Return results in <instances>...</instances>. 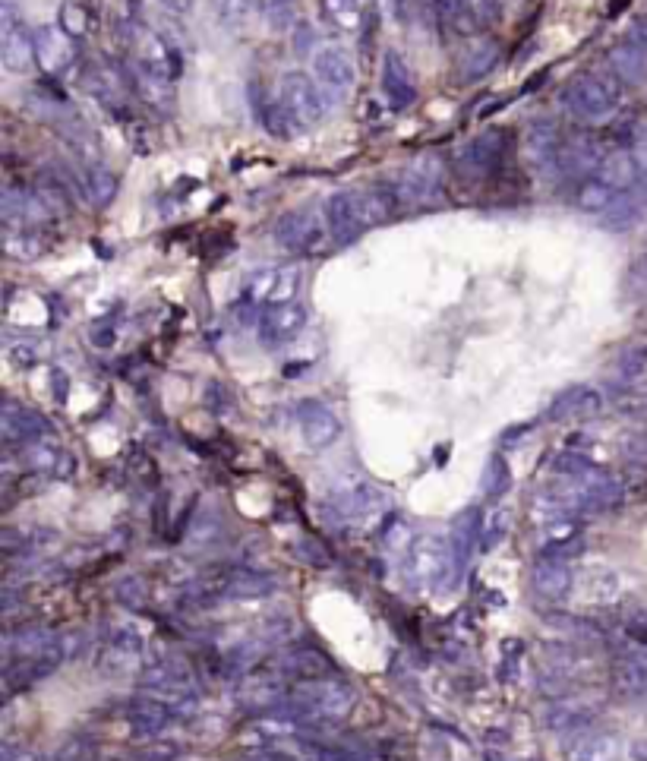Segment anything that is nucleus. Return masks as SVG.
<instances>
[{
    "instance_id": "obj_52",
    "label": "nucleus",
    "mask_w": 647,
    "mask_h": 761,
    "mask_svg": "<svg viewBox=\"0 0 647 761\" xmlns=\"http://www.w3.org/2000/svg\"><path fill=\"white\" fill-rule=\"evenodd\" d=\"M294 42H297V54H307V51H313V42H316V29L307 23V19H300V23L294 26Z\"/></svg>"
},
{
    "instance_id": "obj_54",
    "label": "nucleus",
    "mask_w": 647,
    "mask_h": 761,
    "mask_svg": "<svg viewBox=\"0 0 647 761\" xmlns=\"http://www.w3.org/2000/svg\"><path fill=\"white\" fill-rule=\"evenodd\" d=\"M158 4L165 7L168 13H174V16H184V13H190V10H193L196 0H158Z\"/></svg>"
},
{
    "instance_id": "obj_17",
    "label": "nucleus",
    "mask_w": 647,
    "mask_h": 761,
    "mask_svg": "<svg viewBox=\"0 0 647 761\" xmlns=\"http://www.w3.org/2000/svg\"><path fill=\"white\" fill-rule=\"evenodd\" d=\"M382 95H386L389 105L398 111L411 108L417 98V83L398 51H386V57H382Z\"/></svg>"
},
{
    "instance_id": "obj_50",
    "label": "nucleus",
    "mask_w": 647,
    "mask_h": 761,
    "mask_svg": "<svg viewBox=\"0 0 647 761\" xmlns=\"http://www.w3.org/2000/svg\"><path fill=\"white\" fill-rule=\"evenodd\" d=\"M622 455L629 458L632 465H647V433H632V436H625V443H622Z\"/></svg>"
},
{
    "instance_id": "obj_33",
    "label": "nucleus",
    "mask_w": 647,
    "mask_h": 761,
    "mask_svg": "<svg viewBox=\"0 0 647 761\" xmlns=\"http://www.w3.org/2000/svg\"><path fill=\"white\" fill-rule=\"evenodd\" d=\"M499 57H502L499 42H493V38H483V42H477V45H471L468 51H464V57H461V79H464V83H477L480 76H487V73L496 70Z\"/></svg>"
},
{
    "instance_id": "obj_35",
    "label": "nucleus",
    "mask_w": 647,
    "mask_h": 761,
    "mask_svg": "<svg viewBox=\"0 0 647 761\" xmlns=\"http://www.w3.org/2000/svg\"><path fill=\"white\" fill-rule=\"evenodd\" d=\"M35 45H38V64L45 70H64L73 60V45L57 29H38Z\"/></svg>"
},
{
    "instance_id": "obj_1",
    "label": "nucleus",
    "mask_w": 647,
    "mask_h": 761,
    "mask_svg": "<svg viewBox=\"0 0 647 761\" xmlns=\"http://www.w3.org/2000/svg\"><path fill=\"white\" fill-rule=\"evenodd\" d=\"M357 692L345 679H310L288 692L285 714L288 720H303V724H338L354 711Z\"/></svg>"
},
{
    "instance_id": "obj_20",
    "label": "nucleus",
    "mask_w": 647,
    "mask_h": 761,
    "mask_svg": "<svg viewBox=\"0 0 647 761\" xmlns=\"http://www.w3.org/2000/svg\"><path fill=\"white\" fill-rule=\"evenodd\" d=\"M606 64L610 73L619 79L622 86H644L647 83V48L641 42H619L606 54Z\"/></svg>"
},
{
    "instance_id": "obj_11",
    "label": "nucleus",
    "mask_w": 647,
    "mask_h": 761,
    "mask_svg": "<svg viewBox=\"0 0 647 761\" xmlns=\"http://www.w3.org/2000/svg\"><path fill=\"white\" fill-rule=\"evenodd\" d=\"M0 60H4V70L16 73V76L35 70V64H38L35 35L16 19V10L10 0L0 7Z\"/></svg>"
},
{
    "instance_id": "obj_23",
    "label": "nucleus",
    "mask_w": 647,
    "mask_h": 761,
    "mask_svg": "<svg viewBox=\"0 0 647 761\" xmlns=\"http://www.w3.org/2000/svg\"><path fill=\"white\" fill-rule=\"evenodd\" d=\"M559 149H562V136L553 120H537V124H531L528 133H524V152H528L531 162L543 171L559 165Z\"/></svg>"
},
{
    "instance_id": "obj_34",
    "label": "nucleus",
    "mask_w": 647,
    "mask_h": 761,
    "mask_svg": "<svg viewBox=\"0 0 647 761\" xmlns=\"http://www.w3.org/2000/svg\"><path fill=\"white\" fill-rule=\"evenodd\" d=\"M584 553V534L572 525H550L547 537L540 544V556H550V559H575Z\"/></svg>"
},
{
    "instance_id": "obj_16",
    "label": "nucleus",
    "mask_w": 647,
    "mask_h": 761,
    "mask_svg": "<svg viewBox=\"0 0 647 761\" xmlns=\"http://www.w3.org/2000/svg\"><path fill=\"white\" fill-rule=\"evenodd\" d=\"M0 430H4L7 443L32 446V443H42L51 427L38 411H32L26 405H16V402H7L4 414H0Z\"/></svg>"
},
{
    "instance_id": "obj_57",
    "label": "nucleus",
    "mask_w": 647,
    "mask_h": 761,
    "mask_svg": "<svg viewBox=\"0 0 647 761\" xmlns=\"http://www.w3.org/2000/svg\"><path fill=\"white\" fill-rule=\"evenodd\" d=\"M468 4H474V7H483V4H487V0H468Z\"/></svg>"
},
{
    "instance_id": "obj_46",
    "label": "nucleus",
    "mask_w": 647,
    "mask_h": 761,
    "mask_svg": "<svg viewBox=\"0 0 647 761\" xmlns=\"http://www.w3.org/2000/svg\"><path fill=\"white\" fill-rule=\"evenodd\" d=\"M622 294L629 300H647V253L638 256L622 278Z\"/></svg>"
},
{
    "instance_id": "obj_39",
    "label": "nucleus",
    "mask_w": 647,
    "mask_h": 761,
    "mask_svg": "<svg viewBox=\"0 0 647 761\" xmlns=\"http://www.w3.org/2000/svg\"><path fill=\"white\" fill-rule=\"evenodd\" d=\"M4 250L10 259H19V263H32L45 253V240L38 237L32 228H7L4 234Z\"/></svg>"
},
{
    "instance_id": "obj_47",
    "label": "nucleus",
    "mask_w": 647,
    "mask_h": 761,
    "mask_svg": "<svg viewBox=\"0 0 647 761\" xmlns=\"http://www.w3.org/2000/svg\"><path fill=\"white\" fill-rule=\"evenodd\" d=\"M60 29H64L70 38H83L86 32H89V16H86V10L79 7V4H64L60 7Z\"/></svg>"
},
{
    "instance_id": "obj_2",
    "label": "nucleus",
    "mask_w": 647,
    "mask_h": 761,
    "mask_svg": "<svg viewBox=\"0 0 647 761\" xmlns=\"http://www.w3.org/2000/svg\"><path fill=\"white\" fill-rule=\"evenodd\" d=\"M565 105L578 120H588V124H600V120H610L619 105H622V92H619V79L610 73H581L575 76L569 89H565Z\"/></svg>"
},
{
    "instance_id": "obj_3",
    "label": "nucleus",
    "mask_w": 647,
    "mask_h": 761,
    "mask_svg": "<svg viewBox=\"0 0 647 761\" xmlns=\"http://www.w3.org/2000/svg\"><path fill=\"white\" fill-rule=\"evenodd\" d=\"M313 83L322 95V105L341 108L357 86L354 57L345 48H335V45L316 48L313 51Z\"/></svg>"
},
{
    "instance_id": "obj_30",
    "label": "nucleus",
    "mask_w": 647,
    "mask_h": 761,
    "mask_svg": "<svg viewBox=\"0 0 647 761\" xmlns=\"http://www.w3.org/2000/svg\"><path fill=\"white\" fill-rule=\"evenodd\" d=\"M600 411V395L588 386H572L553 398V405L547 408L550 420H572V417H591Z\"/></svg>"
},
{
    "instance_id": "obj_13",
    "label": "nucleus",
    "mask_w": 647,
    "mask_h": 761,
    "mask_svg": "<svg viewBox=\"0 0 647 761\" xmlns=\"http://www.w3.org/2000/svg\"><path fill=\"white\" fill-rule=\"evenodd\" d=\"M285 679L288 676L281 673L278 667H259V670L247 673V679L240 683L237 695H240V702H244L250 711H272V708L288 702Z\"/></svg>"
},
{
    "instance_id": "obj_43",
    "label": "nucleus",
    "mask_w": 647,
    "mask_h": 761,
    "mask_svg": "<svg viewBox=\"0 0 647 761\" xmlns=\"http://www.w3.org/2000/svg\"><path fill=\"white\" fill-rule=\"evenodd\" d=\"M553 471L565 480H575V484H581V480H591L594 474H600V468L591 462L588 455L581 452H559L553 458Z\"/></svg>"
},
{
    "instance_id": "obj_9",
    "label": "nucleus",
    "mask_w": 647,
    "mask_h": 761,
    "mask_svg": "<svg viewBox=\"0 0 647 761\" xmlns=\"http://www.w3.org/2000/svg\"><path fill=\"white\" fill-rule=\"evenodd\" d=\"M202 597L215 600H256L275 591V578L256 569H215L209 578H202Z\"/></svg>"
},
{
    "instance_id": "obj_15",
    "label": "nucleus",
    "mask_w": 647,
    "mask_h": 761,
    "mask_svg": "<svg viewBox=\"0 0 647 761\" xmlns=\"http://www.w3.org/2000/svg\"><path fill=\"white\" fill-rule=\"evenodd\" d=\"M300 433H303V439H307L310 449H329L341 436V420L326 402H319V398H303L300 402Z\"/></svg>"
},
{
    "instance_id": "obj_37",
    "label": "nucleus",
    "mask_w": 647,
    "mask_h": 761,
    "mask_svg": "<svg viewBox=\"0 0 647 761\" xmlns=\"http://www.w3.org/2000/svg\"><path fill=\"white\" fill-rule=\"evenodd\" d=\"M433 7H436L442 23L452 26L458 35H474L480 29L477 7L468 4V0H433Z\"/></svg>"
},
{
    "instance_id": "obj_6",
    "label": "nucleus",
    "mask_w": 647,
    "mask_h": 761,
    "mask_svg": "<svg viewBox=\"0 0 647 761\" xmlns=\"http://www.w3.org/2000/svg\"><path fill=\"white\" fill-rule=\"evenodd\" d=\"M278 102L285 108L291 127L297 130H313L319 127L322 114H326V105H322V95L313 83V76L291 70L278 79Z\"/></svg>"
},
{
    "instance_id": "obj_10",
    "label": "nucleus",
    "mask_w": 647,
    "mask_h": 761,
    "mask_svg": "<svg viewBox=\"0 0 647 761\" xmlns=\"http://www.w3.org/2000/svg\"><path fill=\"white\" fill-rule=\"evenodd\" d=\"M300 291V272L297 266H266L247 275L244 282V297L250 304L259 307H281V304H294V297Z\"/></svg>"
},
{
    "instance_id": "obj_49",
    "label": "nucleus",
    "mask_w": 647,
    "mask_h": 761,
    "mask_svg": "<svg viewBox=\"0 0 647 761\" xmlns=\"http://www.w3.org/2000/svg\"><path fill=\"white\" fill-rule=\"evenodd\" d=\"M505 528H509V515L505 512H493L487 522H483V550H490V547H496L499 540H502V534H505Z\"/></svg>"
},
{
    "instance_id": "obj_28",
    "label": "nucleus",
    "mask_w": 647,
    "mask_h": 761,
    "mask_svg": "<svg viewBox=\"0 0 647 761\" xmlns=\"http://www.w3.org/2000/svg\"><path fill=\"white\" fill-rule=\"evenodd\" d=\"M139 686L149 689V692H168V695H177V698L193 695V679H190L187 667L168 664V660L146 667L143 676H139Z\"/></svg>"
},
{
    "instance_id": "obj_4",
    "label": "nucleus",
    "mask_w": 647,
    "mask_h": 761,
    "mask_svg": "<svg viewBox=\"0 0 647 761\" xmlns=\"http://www.w3.org/2000/svg\"><path fill=\"white\" fill-rule=\"evenodd\" d=\"M442 190V165L436 155H420L411 165L395 168L389 177V193L404 209H420L433 203Z\"/></svg>"
},
{
    "instance_id": "obj_41",
    "label": "nucleus",
    "mask_w": 647,
    "mask_h": 761,
    "mask_svg": "<svg viewBox=\"0 0 647 761\" xmlns=\"http://www.w3.org/2000/svg\"><path fill=\"white\" fill-rule=\"evenodd\" d=\"M322 13L341 32H357L363 26V0H322Z\"/></svg>"
},
{
    "instance_id": "obj_25",
    "label": "nucleus",
    "mask_w": 647,
    "mask_h": 761,
    "mask_svg": "<svg viewBox=\"0 0 647 761\" xmlns=\"http://www.w3.org/2000/svg\"><path fill=\"white\" fill-rule=\"evenodd\" d=\"M326 218H329V234H332V244L338 247H348L363 234L360 225V215L354 206V193H335L326 206Z\"/></svg>"
},
{
    "instance_id": "obj_24",
    "label": "nucleus",
    "mask_w": 647,
    "mask_h": 761,
    "mask_svg": "<svg viewBox=\"0 0 647 761\" xmlns=\"http://www.w3.org/2000/svg\"><path fill=\"white\" fill-rule=\"evenodd\" d=\"M124 714H127V724L133 727V733H139V736H158L174 720L171 705H165L161 698H152V695L133 698Z\"/></svg>"
},
{
    "instance_id": "obj_53",
    "label": "nucleus",
    "mask_w": 647,
    "mask_h": 761,
    "mask_svg": "<svg viewBox=\"0 0 647 761\" xmlns=\"http://www.w3.org/2000/svg\"><path fill=\"white\" fill-rule=\"evenodd\" d=\"M0 758L4 761H42V755L32 752V749H23V746H4Z\"/></svg>"
},
{
    "instance_id": "obj_32",
    "label": "nucleus",
    "mask_w": 647,
    "mask_h": 761,
    "mask_svg": "<svg viewBox=\"0 0 647 761\" xmlns=\"http://www.w3.org/2000/svg\"><path fill=\"white\" fill-rule=\"evenodd\" d=\"M647 218V206L641 196H629V193H619V199L603 212V228L622 234V231H632L638 228Z\"/></svg>"
},
{
    "instance_id": "obj_22",
    "label": "nucleus",
    "mask_w": 647,
    "mask_h": 761,
    "mask_svg": "<svg viewBox=\"0 0 647 761\" xmlns=\"http://www.w3.org/2000/svg\"><path fill=\"white\" fill-rule=\"evenodd\" d=\"M603 146L597 143L594 136H575V139H569V143H562V149H559V165H556V171H562V174H597V168H600V162H603Z\"/></svg>"
},
{
    "instance_id": "obj_14",
    "label": "nucleus",
    "mask_w": 647,
    "mask_h": 761,
    "mask_svg": "<svg viewBox=\"0 0 647 761\" xmlns=\"http://www.w3.org/2000/svg\"><path fill=\"white\" fill-rule=\"evenodd\" d=\"M303 329H307V307H300L297 300L294 304L269 307L259 316V338H262V345H269V348L294 342Z\"/></svg>"
},
{
    "instance_id": "obj_27",
    "label": "nucleus",
    "mask_w": 647,
    "mask_h": 761,
    "mask_svg": "<svg viewBox=\"0 0 647 761\" xmlns=\"http://www.w3.org/2000/svg\"><path fill=\"white\" fill-rule=\"evenodd\" d=\"M480 540H483V518H480V512L477 509H464L455 518L452 540H449V544H452V575H455V569H464V563L471 559V553L477 550ZM452 575H449V582H452Z\"/></svg>"
},
{
    "instance_id": "obj_55",
    "label": "nucleus",
    "mask_w": 647,
    "mask_h": 761,
    "mask_svg": "<svg viewBox=\"0 0 647 761\" xmlns=\"http://www.w3.org/2000/svg\"><path fill=\"white\" fill-rule=\"evenodd\" d=\"M632 758L635 761H647V739H635V743H632Z\"/></svg>"
},
{
    "instance_id": "obj_44",
    "label": "nucleus",
    "mask_w": 647,
    "mask_h": 761,
    "mask_svg": "<svg viewBox=\"0 0 647 761\" xmlns=\"http://www.w3.org/2000/svg\"><path fill=\"white\" fill-rule=\"evenodd\" d=\"M584 720H588V708L584 705H578V702H556L550 711H547V724L550 730H559V733H565V730H578Z\"/></svg>"
},
{
    "instance_id": "obj_26",
    "label": "nucleus",
    "mask_w": 647,
    "mask_h": 761,
    "mask_svg": "<svg viewBox=\"0 0 647 761\" xmlns=\"http://www.w3.org/2000/svg\"><path fill=\"white\" fill-rule=\"evenodd\" d=\"M379 503V493L370 484H348V487H338L329 496V512L335 522H357V518L367 515L373 506Z\"/></svg>"
},
{
    "instance_id": "obj_40",
    "label": "nucleus",
    "mask_w": 647,
    "mask_h": 761,
    "mask_svg": "<svg viewBox=\"0 0 647 761\" xmlns=\"http://www.w3.org/2000/svg\"><path fill=\"white\" fill-rule=\"evenodd\" d=\"M619 199V193L613 190V187H606L603 180H597V177H588L584 184L578 187V193H575V203H578V209L581 212H594V215H603L606 209H610L613 203Z\"/></svg>"
},
{
    "instance_id": "obj_21",
    "label": "nucleus",
    "mask_w": 647,
    "mask_h": 761,
    "mask_svg": "<svg viewBox=\"0 0 647 761\" xmlns=\"http://www.w3.org/2000/svg\"><path fill=\"white\" fill-rule=\"evenodd\" d=\"M534 588L540 597L547 600H565L575 588V572L572 559H550L540 556V563L534 566Z\"/></svg>"
},
{
    "instance_id": "obj_12",
    "label": "nucleus",
    "mask_w": 647,
    "mask_h": 761,
    "mask_svg": "<svg viewBox=\"0 0 647 761\" xmlns=\"http://www.w3.org/2000/svg\"><path fill=\"white\" fill-rule=\"evenodd\" d=\"M502 155H505V133L487 130L468 139V143L458 149L455 165L464 177H487L502 165Z\"/></svg>"
},
{
    "instance_id": "obj_7",
    "label": "nucleus",
    "mask_w": 647,
    "mask_h": 761,
    "mask_svg": "<svg viewBox=\"0 0 647 761\" xmlns=\"http://www.w3.org/2000/svg\"><path fill=\"white\" fill-rule=\"evenodd\" d=\"M329 234V218L326 212L316 209H294L288 215H281V222L275 225V244L285 253H313L326 244Z\"/></svg>"
},
{
    "instance_id": "obj_18",
    "label": "nucleus",
    "mask_w": 647,
    "mask_h": 761,
    "mask_svg": "<svg viewBox=\"0 0 647 761\" xmlns=\"http://www.w3.org/2000/svg\"><path fill=\"white\" fill-rule=\"evenodd\" d=\"M278 670L297 683H310V679L332 676V657H326L313 645H297L278 657Z\"/></svg>"
},
{
    "instance_id": "obj_51",
    "label": "nucleus",
    "mask_w": 647,
    "mask_h": 761,
    "mask_svg": "<svg viewBox=\"0 0 647 761\" xmlns=\"http://www.w3.org/2000/svg\"><path fill=\"white\" fill-rule=\"evenodd\" d=\"M294 553L303 559V563H310L313 569H326V566H329V556L316 547V540H297Z\"/></svg>"
},
{
    "instance_id": "obj_56",
    "label": "nucleus",
    "mask_w": 647,
    "mask_h": 761,
    "mask_svg": "<svg viewBox=\"0 0 647 761\" xmlns=\"http://www.w3.org/2000/svg\"><path fill=\"white\" fill-rule=\"evenodd\" d=\"M638 42H641V45L647 48V16H644V19H641V23H638Z\"/></svg>"
},
{
    "instance_id": "obj_19",
    "label": "nucleus",
    "mask_w": 647,
    "mask_h": 761,
    "mask_svg": "<svg viewBox=\"0 0 647 761\" xmlns=\"http://www.w3.org/2000/svg\"><path fill=\"white\" fill-rule=\"evenodd\" d=\"M597 180H603L606 187H613L616 193H629L632 187L641 184L644 177V165L638 162V155L629 149H616V152H606L603 162L594 174Z\"/></svg>"
},
{
    "instance_id": "obj_48",
    "label": "nucleus",
    "mask_w": 647,
    "mask_h": 761,
    "mask_svg": "<svg viewBox=\"0 0 647 761\" xmlns=\"http://www.w3.org/2000/svg\"><path fill=\"white\" fill-rule=\"evenodd\" d=\"M215 7H218V16L225 19V23L240 26L256 7H262V0H215Z\"/></svg>"
},
{
    "instance_id": "obj_36",
    "label": "nucleus",
    "mask_w": 647,
    "mask_h": 761,
    "mask_svg": "<svg viewBox=\"0 0 647 761\" xmlns=\"http://www.w3.org/2000/svg\"><path fill=\"white\" fill-rule=\"evenodd\" d=\"M130 76H133V86L139 89V95H143L146 102H152L155 108H171V105H174L171 79L158 76V73H152V70H146V67H139L136 60H133Z\"/></svg>"
},
{
    "instance_id": "obj_8",
    "label": "nucleus",
    "mask_w": 647,
    "mask_h": 761,
    "mask_svg": "<svg viewBox=\"0 0 647 761\" xmlns=\"http://www.w3.org/2000/svg\"><path fill=\"white\" fill-rule=\"evenodd\" d=\"M130 48H133V60L139 67H146L165 79H180L184 73V60H180L177 45H171L165 35H158L155 29L143 26V23H133L130 29Z\"/></svg>"
},
{
    "instance_id": "obj_31",
    "label": "nucleus",
    "mask_w": 647,
    "mask_h": 761,
    "mask_svg": "<svg viewBox=\"0 0 647 761\" xmlns=\"http://www.w3.org/2000/svg\"><path fill=\"white\" fill-rule=\"evenodd\" d=\"M613 683L622 695H644L647 692V648H632L616 660Z\"/></svg>"
},
{
    "instance_id": "obj_29",
    "label": "nucleus",
    "mask_w": 647,
    "mask_h": 761,
    "mask_svg": "<svg viewBox=\"0 0 647 761\" xmlns=\"http://www.w3.org/2000/svg\"><path fill=\"white\" fill-rule=\"evenodd\" d=\"M619 758H622V743L616 733L584 730L569 746V761H619Z\"/></svg>"
},
{
    "instance_id": "obj_38",
    "label": "nucleus",
    "mask_w": 647,
    "mask_h": 761,
    "mask_svg": "<svg viewBox=\"0 0 647 761\" xmlns=\"http://www.w3.org/2000/svg\"><path fill=\"white\" fill-rule=\"evenodd\" d=\"M117 190H120V180L111 168H105V165H89L86 168V193L92 196V203L98 209H108L114 203Z\"/></svg>"
},
{
    "instance_id": "obj_45",
    "label": "nucleus",
    "mask_w": 647,
    "mask_h": 761,
    "mask_svg": "<svg viewBox=\"0 0 647 761\" xmlns=\"http://www.w3.org/2000/svg\"><path fill=\"white\" fill-rule=\"evenodd\" d=\"M259 10H262V16H266L269 29H275V32H285L300 23L297 0H262Z\"/></svg>"
},
{
    "instance_id": "obj_42",
    "label": "nucleus",
    "mask_w": 647,
    "mask_h": 761,
    "mask_svg": "<svg viewBox=\"0 0 647 761\" xmlns=\"http://www.w3.org/2000/svg\"><path fill=\"white\" fill-rule=\"evenodd\" d=\"M512 487V471H509V462H505L502 455H490L487 465H483V474H480V490L487 499H499L505 496Z\"/></svg>"
},
{
    "instance_id": "obj_5",
    "label": "nucleus",
    "mask_w": 647,
    "mask_h": 761,
    "mask_svg": "<svg viewBox=\"0 0 647 761\" xmlns=\"http://www.w3.org/2000/svg\"><path fill=\"white\" fill-rule=\"evenodd\" d=\"M452 575V544L439 534L417 537L408 550V578L420 588H442Z\"/></svg>"
}]
</instances>
